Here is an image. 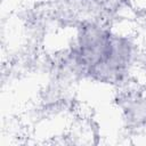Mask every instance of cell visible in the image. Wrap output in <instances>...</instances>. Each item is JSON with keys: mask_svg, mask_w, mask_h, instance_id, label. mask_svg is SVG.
Returning a JSON list of instances; mask_svg holds the SVG:
<instances>
[{"mask_svg": "<svg viewBox=\"0 0 146 146\" xmlns=\"http://www.w3.org/2000/svg\"><path fill=\"white\" fill-rule=\"evenodd\" d=\"M131 36L97 21H84L75 30L65 62L76 75L96 82H123L136 63Z\"/></svg>", "mask_w": 146, "mask_h": 146, "instance_id": "cell-1", "label": "cell"}, {"mask_svg": "<svg viewBox=\"0 0 146 146\" xmlns=\"http://www.w3.org/2000/svg\"><path fill=\"white\" fill-rule=\"evenodd\" d=\"M87 3H90V5H94V6H102V5H113L115 3L117 0H84Z\"/></svg>", "mask_w": 146, "mask_h": 146, "instance_id": "cell-3", "label": "cell"}, {"mask_svg": "<svg viewBox=\"0 0 146 146\" xmlns=\"http://www.w3.org/2000/svg\"><path fill=\"white\" fill-rule=\"evenodd\" d=\"M124 113L129 125H146V98L132 97L124 107Z\"/></svg>", "mask_w": 146, "mask_h": 146, "instance_id": "cell-2", "label": "cell"}]
</instances>
